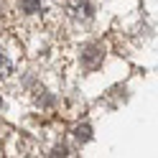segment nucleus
<instances>
[{"instance_id":"obj_1","label":"nucleus","mask_w":158,"mask_h":158,"mask_svg":"<svg viewBox=\"0 0 158 158\" xmlns=\"http://www.w3.org/2000/svg\"><path fill=\"white\" fill-rule=\"evenodd\" d=\"M46 8V0H18V13L23 15H44Z\"/></svg>"},{"instance_id":"obj_2","label":"nucleus","mask_w":158,"mask_h":158,"mask_svg":"<svg viewBox=\"0 0 158 158\" xmlns=\"http://www.w3.org/2000/svg\"><path fill=\"white\" fill-rule=\"evenodd\" d=\"M69 10H72V15L74 18H92V13H94V8H92V3L89 0H69Z\"/></svg>"},{"instance_id":"obj_3","label":"nucleus","mask_w":158,"mask_h":158,"mask_svg":"<svg viewBox=\"0 0 158 158\" xmlns=\"http://www.w3.org/2000/svg\"><path fill=\"white\" fill-rule=\"evenodd\" d=\"M15 72V64H13V59L8 56V51H3L0 48V82H5L8 77H10Z\"/></svg>"},{"instance_id":"obj_4","label":"nucleus","mask_w":158,"mask_h":158,"mask_svg":"<svg viewBox=\"0 0 158 158\" xmlns=\"http://www.w3.org/2000/svg\"><path fill=\"white\" fill-rule=\"evenodd\" d=\"M77 138H79V140H89V125L77 127Z\"/></svg>"},{"instance_id":"obj_5","label":"nucleus","mask_w":158,"mask_h":158,"mask_svg":"<svg viewBox=\"0 0 158 158\" xmlns=\"http://www.w3.org/2000/svg\"><path fill=\"white\" fill-rule=\"evenodd\" d=\"M0 18H3V10H0Z\"/></svg>"}]
</instances>
